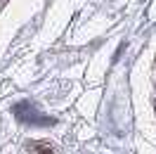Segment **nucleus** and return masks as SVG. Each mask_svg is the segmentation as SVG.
<instances>
[{
	"label": "nucleus",
	"instance_id": "f257e3e1",
	"mask_svg": "<svg viewBox=\"0 0 156 154\" xmlns=\"http://www.w3.org/2000/svg\"><path fill=\"white\" fill-rule=\"evenodd\" d=\"M17 116H19L21 121H31V123H48V119H45V116H40L38 112H36V109H33V107H29V105H19L17 107Z\"/></svg>",
	"mask_w": 156,
	"mask_h": 154
}]
</instances>
